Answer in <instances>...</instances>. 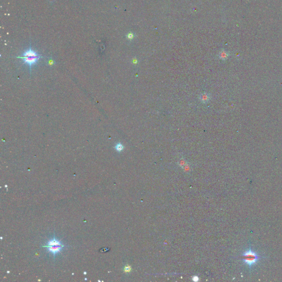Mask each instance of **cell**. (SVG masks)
<instances>
[{
  "label": "cell",
  "mask_w": 282,
  "mask_h": 282,
  "mask_svg": "<svg viewBox=\"0 0 282 282\" xmlns=\"http://www.w3.org/2000/svg\"><path fill=\"white\" fill-rule=\"evenodd\" d=\"M259 258V257L255 252L252 251L251 249L245 251L243 254V261L249 266L250 267L254 265Z\"/></svg>",
  "instance_id": "obj_2"
},
{
  "label": "cell",
  "mask_w": 282,
  "mask_h": 282,
  "mask_svg": "<svg viewBox=\"0 0 282 282\" xmlns=\"http://www.w3.org/2000/svg\"><path fill=\"white\" fill-rule=\"evenodd\" d=\"M220 58L221 59H225L227 58V57H228V54H226V52L225 51H221L220 54Z\"/></svg>",
  "instance_id": "obj_7"
},
{
  "label": "cell",
  "mask_w": 282,
  "mask_h": 282,
  "mask_svg": "<svg viewBox=\"0 0 282 282\" xmlns=\"http://www.w3.org/2000/svg\"><path fill=\"white\" fill-rule=\"evenodd\" d=\"M18 57L23 60L24 63L29 64L30 68H31L32 65L36 63L41 58V56L37 54L35 51L30 48L28 50L24 52L23 56H19Z\"/></svg>",
  "instance_id": "obj_1"
},
{
  "label": "cell",
  "mask_w": 282,
  "mask_h": 282,
  "mask_svg": "<svg viewBox=\"0 0 282 282\" xmlns=\"http://www.w3.org/2000/svg\"><path fill=\"white\" fill-rule=\"evenodd\" d=\"M125 270L126 272H128V271H130V268H129V267H126Z\"/></svg>",
  "instance_id": "obj_9"
},
{
  "label": "cell",
  "mask_w": 282,
  "mask_h": 282,
  "mask_svg": "<svg viewBox=\"0 0 282 282\" xmlns=\"http://www.w3.org/2000/svg\"><path fill=\"white\" fill-rule=\"evenodd\" d=\"M44 247L45 248H47L50 252H51L55 257L57 253L60 252L61 251V250L64 248V245H53V246L46 245L44 246Z\"/></svg>",
  "instance_id": "obj_3"
},
{
  "label": "cell",
  "mask_w": 282,
  "mask_h": 282,
  "mask_svg": "<svg viewBox=\"0 0 282 282\" xmlns=\"http://www.w3.org/2000/svg\"><path fill=\"white\" fill-rule=\"evenodd\" d=\"M200 100L202 103H207V102H208L209 100V95L206 93L202 94L200 96Z\"/></svg>",
  "instance_id": "obj_5"
},
{
  "label": "cell",
  "mask_w": 282,
  "mask_h": 282,
  "mask_svg": "<svg viewBox=\"0 0 282 282\" xmlns=\"http://www.w3.org/2000/svg\"><path fill=\"white\" fill-rule=\"evenodd\" d=\"M49 1H51V2H53V1H54V0H49Z\"/></svg>",
  "instance_id": "obj_10"
},
{
  "label": "cell",
  "mask_w": 282,
  "mask_h": 282,
  "mask_svg": "<svg viewBox=\"0 0 282 282\" xmlns=\"http://www.w3.org/2000/svg\"><path fill=\"white\" fill-rule=\"evenodd\" d=\"M61 245H62L61 242L59 241L58 240H57L55 238H54L53 239H51V240L49 241L48 243L47 244V245H50V246Z\"/></svg>",
  "instance_id": "obj_4"
},
{
  "label": "cell",
  "mask_w": 282,
  "mask_h": 282,
  "mask_svg": "<svg viewBox=\"0 0 282 282\" xmlns=\"http://www.w3.org/2000/svg\"><path fill=\"white\" fill-rule=\"evenodd\" d=\"M192 279H193V281H194V282H197V281H198V277H196V276L193 277V278Z\"/></svg>",
  "instance_id": "obj_8"
},
{
  "label": "cell",
  "mask_w": 282,
  "mask_h": 282,
  "mask_svg": "<svg viewBox=\"0 0 282 282\" xmlns=\"http://www.w3.org/2000/svg\"><path fill=\"white\" fill-rule=\"evenodd\" d=\"M115 149L116 150L118 151V152H121L124 149V146L122 145V144L121 143H118L117 144L116 146H115Z\"/></svg>",
  "instance_id": "obj_6"
}]
</instances>
